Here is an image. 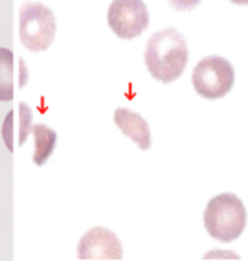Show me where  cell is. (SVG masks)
<instances>
[{
  "instance_id": "6da1fadb",
  "label": "cell",
  "mask_w": 248,
  "mask_h": 261,
  "mask_svg": "<svg viewBox=\"0 0 248 261\" xmlns=\"http://www.w3.org/2000/svg\"><path fill=\"white\" fill-rule=\"evenodd\" d=\"M188 63L184 37L174 28L155 32L146 42L145 64L152 77L162 84L177 81Z\"/></svg>"
},
{
  "instance_id": "7a4b0ae2",
  "label": "cell",
  "mask_w": 248,
  "mask_h": 261,
  "mask_svg": "<svg viewBox=\"0 0 248 261\" xmlns=\"http://www.w3.org/2000/svg\"><path fill=\"white\" fill-rule=\"evenodd\" d=\"M203 222L212 238L220 242H231L239 238L245 229L247 210L235 194L222 193L209 200Z\"/></svg>"
},
{
  "instance_id": "3957f363",
  "label": "cell",
  "mask_w": 248,
  "mask_h": 261,
  "mask_svg": "<svg viewBox=\"0 0 248 261\" xmlns=\"http://www.w3.org/2000/svg\"><path fill=\"white\" fill-rule=\"evenodd\" d=\"M57 22L52 9L40 2H27L19 11V40L30 51H45L54 41Z\"/></svg>"
},
{
  "instance_id": "277c9868",
  "label": "cell",
  "mask_w": 248,
  "mask_h": 261,
  "mask_svg": "<svg viewBox=\"0 0 248 261\" xmlns=\"http://www.w3.org/2000/svg\"><path fill=\"white\" fill-rule=\"evenodd\" d=\"M191 82L194 91L207 99L222 98L232 89L235 73L232 64L220 56H209L197 63Z\"/></svg>"
},
{
  "instance_id": "5b68a950",
  "label": "cell",
  "mask_w": 248,
  "mask_h": 261,
  "mask_svg": "<svg viewBox=\"0 0 248 261\" xmlns=\"http://www.w3.org/2000/svg\"><path fill=\"white\" fill-rule=\"evenodd\" d=\"M107 22L118 38L132 40L149 27V11L143 0H113L107 12Z\"/></svg>"
},
{
  "instance_id": "8992f818",
  "label": "cell",
  "mask_w": 248,
  "mask_h": 261,
  "mask_svg": "<svg viewBox=\"0 0 248 261\" xmlns=\"http://www.w3.org/2000/svg\"><path fill=\"white\" fill-rule=\"evenodd\" d=\"M78 257L85 261L121 260L123 247L113 230L95 226L83 235L78 245Z\"/></svg>"
},
{
  "instance_id": "52a82bcc",
  "label": "cell",
  "mask_w": 248,
  "mask_h": 261,
  "mask_svg": "<svg viewBox=\"0 0 248 261\" xmlns=\"http://www.w3.org/2000/svg\"><path fill=\"white\" fill-rule=\"evenodd\" d=\"M114 123L142 150L151 147V128L142 115L129 108H117L114 111Z\"/></svg>"
},
{
  "instance_id": "ba28073f",
  "label": "cell",
  "mask_w": 248,
  "mask_h": 261,
  "mask_svg": "<svg viewBox=\"0 0 248 261\" xmlns=\"http://www.w3.org/2000/svg\"><path fill=\"white\" fill-rule=\"evenodd\" d=\"M32 137H34V155L32 161L35 165L41 167L52 156L57 143V133L52 127L45 124H32Z\"/></svg>"
},
{
  "instance_id": "9c48e42d",
  "label": "cell",
  "mask_w": 248,
  "mask_h": 261,
  "mask_svg": "<svg viewBox=\"0 0 248 261\" xmlns=\"http://www.w3.org/2000/svg\"><path fill=\"white\" fill-rule=\"evenodd\" d=\"M15 59L9 48L0 47V101L15 96Z\"/></svg>"
},
{
  "instance_id": "30bf717a",
  "label": "cell",
  "mask_w": 248,
  "mask_h": 261,
  "mask_svg": "<svg viewBox=\"0 0 248 261\" xmlns=\"http://www.w3.org/2000/svg\"><path fill=\"white\" fill-rule=\"evenodd\" d=\"M19 140H18V145L22 146L27 139L30 136L32 128V110L25 104V102H21L19 104Z\"/></svg>"
},
{
  "instance_id": "8fae6325",
  "label": "cell",
  "mask_w": 248,
  "mask_h": 261,
  "mask_svg": "<svg viewBox=\"0 0 248 261\" xmlns=\"http://www.w3.org/2000/svg\"><path fill=\"white\" fill-rule=\"evenodd\" d=\"M13 135H15V113H13V110H11L9 114L5 118V123L2 125V136H3V140L9 149V152H13V140H15Z\"/></svg>"
},
{
  "instance_id": "7c38bea8",
  "label": "cell",
  "mask_w": 248,
  "mask_h": 261,
  "mask_svg": "<svg viewBox=\"0 0 248 261\" xmlns=\"http://www.w3.org/2000/svg\"><path fill=\"white\" fill-rule=\"evenodd\" d=\"M202 0H168V3L180 12L193 11Z\"/></svg>"
},
{
  "instance_id": "4fadbf2b",
  "label": "cell",
  "mask_w": 248,
  "mask_h": 261,
  "mask_svg": "<svg viewBox=\"0 0 248 261\" xmlns=\"http://www.w3.org/2000/svg\"><path fill=\"white\" fill-rule=\"evenodd\" d=\"M235 5H248V0H231Z\"/></svg>"
}]
</instances>
